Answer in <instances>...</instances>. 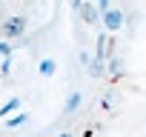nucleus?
Wrapping results in <instances>:
<instances>
[{"label": "nucleus", "instance_id": "6", "mask_svg": "<svg viewBox=\"0 0 146 137\" xmlns=\"http://www.w3.org/2000/svg\"><path fill=\"white\" fill-rule=\"evenodd\" d=\"M17 29H20V20H15V23H9V26H6V34H15Z\"/></svg>", "mask_w": 146, "mask_h": 137}, {"label": "nucleus", "instance_id": "7", "mask_svg": "<svg viewBox=\"0 0 146 137\" xmlns=\"http://www.w3.org/2000/svg\"><path fill=\"white\" fill-rule=\"evenodd\" d=\"M9 51H12V46H9V43H0V54H9Z\"/></svg>", "mask_w": 146, "mask_h": 137}, {"label": "nucleus", "instance_id": "1", "mask_svg": "<svg viewBox=\"0 0 146 137\" xmlns=\"http://www.w3.org/2000/svg\"><path fill=\"white\" fill-rule=\"evenodd\" d=\"M17 109H20V100H17V97H12V100L3 106V109H0V117H9V114H15Z\"/></svg>", "mask_w": 146, "mask_h": 137}, {"label": "nucleus", "instance_id": "3", "mask_svg": "<svg viewBox=\"0 0 146 137\" xmlns=\"http://www.w3.org/2000/svg\"><path fill=\"white\" fill-rule=\"evenodd\" d=\"M78 106H80V94H78V92H75V94H72V97H69V100H66V111H75V109H78Z\"/></svg>", "mask_w": 146, "mask_h": 137}, {"label": "nucleus", "instance_id": "8", "mask_svg": "<svg viewBox=\"0 0 146 137\" xmlns=\"http://www.w3.org/2000/svg\"><path fill=\"white\" fill-rule=\"evenodd\" d=\"M60 137H69V134H60Z\"/></svg>", "mask_w": 146, "mask_h": 137}, {"label": "nucleus", "instance_id": "4", "mask_svg": "<svg viewBox=\"0 0 146 137\" xmlns=\"http://www.w3.org/2000/svg\"><path fill=\"white\" fill-rule=\"evenodd\" d=\"M40 74H43V77L54 74V63H52V60H43V63H40Z\"/></svg>", "mask_w": 146, "mask_h": 137}, {"label": "nucleus", "instance_id": "2", "mask_svg": "<svg viewBox=\"0 0 146 137\" xmlns=\"http://www.w3.org/2000/svg\"><path fill=\"white\" fill-rule=\"evenodd\" d=\"M106 26H109V29H117V26H120V14H117V12H109V14H106Z\"/></svg>", "mask_w": 146, "mask_h": 137}, {"label": "nucleus", "instance_id": "5", "mask_svg": "<svg viewBox=\"0 0 146 137\" xmlns=\"http://www.w3.org/2000/svg\"><path fill=\"white\" fill-rule=\"evenodd\" d=\"M26 120H29L26 114H12V117H9V126H23Z\"/></svg>", "mask_w": 146, "mask_h": 137}]
</instances>
